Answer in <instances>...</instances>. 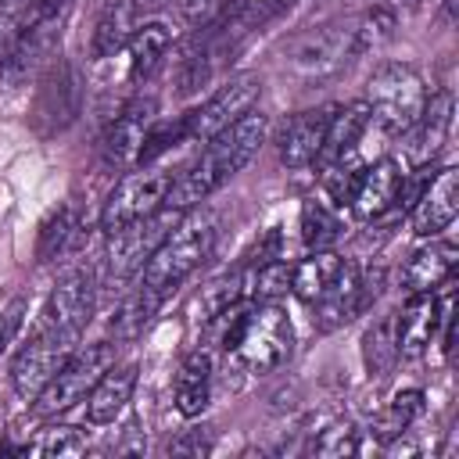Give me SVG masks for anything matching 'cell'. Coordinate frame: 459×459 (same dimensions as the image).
<instances>
[{
  "instance_id": "obj_1",
  "label": "cell",
  "mask_w": 459,
  "mask_h": 459,
  "mask_svg": "<svg viewBox=\"0 0 459 459\" xmlns=\"http://www.w3.org/2000/svg\"><path fill=\"white\" fill-rule=\"evenodd\" d=\"M265 136H269V118L262 111H247L244 118H237L212 140H204V151L197 154V161L176 172V179L165 194V208L190 212L201 201H208L222 183H230L258 154Z\"/></svg>"
},
{
  "instance_id": "obj_2",
  "label": "cell",
  "mask_w": 459,
  "mask_h": 459,
  "mask_svg": "<svg viewBox=\"0 0 459 459\" xmlns=\"http://www.w3.org/2000/svg\"><path fill=\"white\" fill-rule=\"evenodd\" d=\"M215 344L247 373H273L294 351L290 316L276 301H233L219 316L208 319Z\"/></svg>"
},
{
  "instance_id": "obj_3",
  "label": "cell",
  "mask_w": 459,
  "mask_h": 459,
  "mask_svg": "<svg viewBox=\"0 0 459 459\" xmlns=\"http://www.w3.org/2000/svg\"><path fill=\"white\" fill-rule=\"evenodd\" d=\"M215 240H219V219L212 212L179 215L176 226L165 233V240L154 247V255L143 262L140 283L151 287V290L169 294L212 255Z\"/></svg>"
},
{
  "instance_id": "obj_4",
  "label": "cell",
  "mask_w": 459,
  "mask_h": 459,
  "mask_svg": "<svg viewBox=\"0 0 459 459\" xmlns=\"http://www.w3.org/2000/svg\"><path fill=\"white\" fill-rule=\"evenodd\" d=\"M427 82L423 75L405 61H384L373 68L366 86V108L369 122H377L387 136H402L427 104Z\"/></svg>"
},
{
  "instance_id": "obj_5",
  "label": "cell",
  "mask_w": 459,
  "mask_h": 459,
  "mask_svg": "<svg viewBox=\"0 0 459 459\" xmlns=\"http://www.w3.org/2000/svg\"><path fill=\"white\" fill-rule=\"evenodd\" d=\"M82 72L72 57H50L36 72V93L29 108V126L39 140L65 133L82 111Z\"/></svg>"
},
{
  "instance_id": "obj_6",
  "label": "cell",
  "mask_w": 459,
  "mask_h": 459,
  "mask_svg": "<svg viewBox=\"0 0 459 459\" xmlns=\"http://www.w3.org/2000/svg\"><path fill=\"white\" fill-rule=\"evenodd\" d=\"M115 366V344L111 341H93V344H82L75 348L65 366L50 377V384L32 398L36 402V416H57V412H68L72 405H79L90 387Z\"/></svg>"
},
{
  "instance_id": "obj_7",
  "label": "cell",
  "mask_w": 459,
  "mask_h": 459,
  "mask_svg": "<svg viewBox=\"0 0 459 459\" xmlns=\"http://www.w3.org/2000/svg\"><path fill=\"white\" fill-rule=\"evenodd\" d=\"M348 61H355V54H351V25H312L305 32H298L283 47L287 72L305 79V82L330 79Z\"/></svg>"
},
{
  "instance_id": "obj_8",
  "label": "cell",
  "mask_w": 459,
  "mask_h": 459,
  "mask_svg": "<svg viewBox=\"0 0 459 459\" xmlns=\"http://www.w3.org/2000/svg\"><path fill=\"white\" fill-rule=\"evenodd\" d=\"M176 172L161 169V165H136V172L122 176L115 183V190L108 194L104 208H100V230L111 233L118 226H129L136 219L154 215L158 208H165V194L172 186Z\"/></svg>"
},
{
  "instance_id": "obj_9",
  "label": "cell",
  "mask_w": 459,
  "mask_h": 459,
  "mask_svg": "<svg viewBox=\"0 0 459 459\" xmlns=\"http://www.w3.org/2000/svg\"><path fill=\"white\" fill-rule=\"evenodd\" d=\"M183 212L172 208H158L147 219H136L129 226H118L108 233V251H104V265H108V283H126L133 276H140L143 262L154 255V247L165 240V233L176 226Z\"/></svg>"
},
{
  "instance_id": "obj_10",
  "label": "cell",
  "mask_w": 459,
  "mask_h": 459,
  "mask_svg": "<svg viewBox=\"0 0 459 459\" xmlns=\"http://www.w3.org/2000/svg\"><path fill=\"white\" fill-rule=\"evenodd\" d=\"M79 348V337L75 333H65V330H50V326H39V333L18 351V359L11 362V387L14 394L22 398H36L50 377L65 366V359Z\"/></svg>"
},
{
  "instance_id": "obj_11",
  "label": "cell",
  "mask_w": 459,
  "mask_h": 459,
  "mask_svg": "<svg viewBox=\"0 0 459 459\" xmlns=\"http://www.w3.org/2000/svg\"><path fill=\"white\" fill-rule=\"evenodd\" d=\"M262 97V79L244 72V75H233L226 79L201 108H194L186 115V140H212L215 133H222L226 126H233L237 118H244L247 111H255Z\"/></svg>"
},
{
  "instance_id": "obj_12",
  "label": "cell",
  "mask_w": 459,
  "mask_h": 459,
  "mask_svg": "<svg viewBox=\"0 0 459 459\" xmlns=\"http://www.w3.org/2000/svg\"><path fill=\"white\" fill-rule=\"evenodd\" d=\"M97 273L93 269H68L50 298H47V308H43V323L39 326H50V330H65V333H82V326L90 323V312L97 305Z\"/></svg>"
},
{
  "instance_id": "obj_13",
  "label": "cell",
  "mask_w": 459,
  "mask_h": 459,
  "mask_svg": "<svg viewBox=\"0 0 459 459\" xmlns=\"http://www.w3.org/2000/svg\"><path fill=\"white\" fill-rule=\"evenodd\" d=\"M154 111H158V100L154 97H133L118 118L108 126V133L100 136V161L115 172L136 165L140 158V147H143V136L147 129L154 126Z\"/></svg>"
},
{
  "instance_id": "obj_14",
  "label": "cell",
  "mask_w": 459,
  "mask_h": 459,
  "mask_svg": "<svg viewBox=\"0 0 459 459\" xmlns=\"http://www.w3.org/2000/svg\"><path fill=\"white\" fill-rule=\"evenodd\" d=\"M455 215H459V169L445 165L412 197L409 222H412V233L437 237V233H445L455 222Z\"/></svg>"
},
{
  "instance_id": "obj_15",
  "label": "cell",
  "mask_w": 459,
  "mask_h": 459,
  "mask_svg": "<svg viewBox=\"0 0 459 459\" xmlns=\"http://www.w3.org/2000/svg\"><path fill=\"white\" fill-rule=\"evenodd\" d=\"M452 93L441 90V93H430L420 118L402 133L405 136V161L416 165V169H427L434 165V158L441 154V147L448 143V129H452Z\"/></svg>"
},
{
  "instance_id": "obj_16",
  "label": "cell",
  "mask_w": 459,
  "mask_h": 459,
  "mask_svg": "<svg viewBox=\"0 0 459 459\" xmlns=\"http://www.w3.org/2000/svg\"><path fill=\"white\" fill-rule=\"evenodd\" d=\"M402 194H405V169H402V161H394V158H380L377 165H369V169H362V176H359V183H355V190H351V212L359 215V219H380V215H387L398 201H402Z\"/></svg>"
},
{
  "instance_id": "obj_17",
  "label": "cell",
  "mask_w": 459,
  "mask_h": 459,
  "mask_svg": "<svg viewBox=\"0 0 459 459\" xmlns=\"http://www.w3.org/2000/svg\"><path fill=\"white\" fill-rule=\"evenodd\" d=\"M459 265V247L452 240H434L423 244L402 269V280H405V290L409 294H434L437 287H445L452 280Z\"/></svg>"
},
{
  "instance_id": "obj_18",
  "label": "cell",
  "mask_w": 459,
  "mask_h": 459,
  "mask_svg": "<svg viewBox=\"0 0 459 459\" xmlns=\"http://www.w3.org/2000/svg\"><path fill=\"white\" fill-rule=\"evenodd\" d=\"M330 111L333 108H316V111H301L294 115L276 147H280V161L287 169H308L316 158H319V147H323V133H326V122H330Z\"/></svg>"
},
{
  "instance_id": "obj_19",
  "label": "cell",
  "mask_w": 459,
  "mask_h": 459,
  "mask_svg": "<svg viewBox=\"0 0 459 459\" xmlns=\"http://www.w3.org/2000/svg\"><path fill=\"white\" fill-rule=\"evenodd\" d=\"M441 323V301L434 294H409L405 308L398 312V359H420Z\"/></svg>"
},
{
  "instance_id": "obj_20",
  "label": "cell",
  "mask_w": 459,
  "mask_h": 459,
  "mask_svg": "<svg viewBox=\"0 0 459 459\" xmlns=\"http://www.w3.org/2000/svg\"><path fill=\"white\" fill-rule=\"evenodd\" d=\"M212 380H215V362H212V355H208L204 348L190 351V355L179 362L176 380H172V405H176V412L186 416V420L201 416V412L208 409V402H212Z\"/></svg>"
},
{
  "instance_id": "obj_21",
  "label": "cell",
  "mask_w": 459,
  "mask_h": 459,
  "mask_svg": "<svg viewBox=\"0 0 459 459\" xmlns=\"http://www.w3.org/2000/svg\"><path fill=\"white\" fill-rule=\"evenodd\" d=\"M312 305H316L312 323H316L319 333H330V330L344 326L348 319L362 316L359 312V265L355 262H344L341 273H337V280L330 283V290L323 298H316Z\"/></svg>"
},
{
  "instance_id": "obj_22",
  "label": "cell",
  "mask_w": 459,
  "mask_h": 459,
  "mask_svg": "<svg viewBox=\"0 0 459 459\" xmlns=\"http://www.w3.org/2000/svg\"><path fill=\"white\" fill-rule=\"evenodd\" d=\"M136 14H140L136 0H104L100 14L93 22V36H90V57L93 61L115 57L129 43V36L136 29Z\"/></svg>"
},
{
  "instance_id": "obj_23",
  "label": "cell",
  "mask_w": 459,
  "mask_h": 459,
  "mask_svg": "<svg viewBox=\"0 0 459 459\" xmlns=\"http://www.w3.org/2000/svg\"><path fill=\"white\" fill-rule=\"evenodd\" d=\"M133 387H136V366H111L86 394V420L90 423H115L122 416V409L129 405L133 398Z\"/></svg>"
},
{
  "instance_id": "obj_24",
  "label": "cell",
  "mask_w": 459,
  "mask_h": 459,
  "mask_svg": "<svg viewBox=\"0 0 459 459\" xmlns=\"http://www.w3.org/2000/svg\"><path fill=\"white\" fill-rule=\"evenodd\" d=\"M369 129V108L366 100H355V104H344L337 111H330V122H326V133H323V147H319V165H330L344 154H355L359 147V136Z\"/></svg>"
},
{
  "instance_id": "obj_25",
  "label": "cell",
  "mask_w": 459,
  "mask_h": 459,
  "mask_svg": "<svg viewBox=\"0 0 459 459\" xmlns=\"http://www.w3.org/2000/svg\"><path fill=\"white\" fill-rule=\"evenodd\" d=\"M82 244V219L75 212V204H61L57 212H50V219L39 226L36 237V262H54L61 255H72Z\"/></svg>"
},
{
  "instance_id": "obj_26",
  "label": "cell",
  "mask_w": 459,
  "mask_h": 459,
  "mask_svg": "<svg viewBox=\"0 0 459 459\" xmlns=\"http://www.w3.org/2000/svg\"><path fill=\"white\" fill-rule=\"evenodd\" d=\"M161 301H165L161 290H151V287L136 283V287L118 301V308L111 312V333H115V341H133V337H140V333L147 330V323L154 319V312L161 308Z\"/></svg>"
},
{
  "instance_id": "obj_27",
  "label": "cell",
  "mask_w": 459,
  "mask_h": 459,
  "mask_svg": "<svg viewBox=\"0 0 459 459\" xmlns=\"http://www.w3.org/2000/svg\"><path fill=\"white\" fill-rule=\"evenodd\" d=\"M341 265H344V258L337 255V251H308V258H301L298 265H294V273H290V290L301 298V301H316V298H323L326 290H330V283L337 280V273H341Z\"/></svg>"
},
{
  "instance_id": "obj_28",
  "label": "cell",
  "mask_w": 459,
  "mask_h": 459,
  "mask_svg": "<svg viewBox=\"0 0 459 459\" xmlns=\"http://www.w3.org/2000/svg\"><path fill=\"white\" fill-rule=\"evenodd\" d=\"M129 79H143L151 75L161 57L169 54L172 47V32L165 22H147V25H136L133 36H129Z\"/></svg>"
},
{
  "instance_id": "obj_29",
  "label": "cell",
  "mask_w": 459,
  "mask_h": 459,
  "mask_svg": "<svg viewBox=\"0 0 459 459\" xmlns=\"http://www.w3.org/2000/svg\"><path fill=\"white\" fill-rule=\"evenodd\" d=\"M362 362L369 377H387L398 362V312L380 316L366 333H362Z\"/></svg>"
},
{
  "instance_id": "obj_30",
  "label": "cell",
  "mask_w": 459,
  "mask_h": 459,
  "mask_svg": "<svg viewBox=\"0 0 459 459\" xmlns=\"http://www.w3.org/2000/svg\"><path fill=\"white\" fill-rule=\"evenodd\" d=\"M423 409H427V394L420 387H405V391L391 394V402L373 416V437L391 441L398 434H409V427L423 416Z\"/></svg>"
},
{
  "instance_id": "obj_31",
  "label": "cell",
  "mask_w": 459,
  "mask_h": 459,
  "mask_svg": "<svg viewBox=\"0 0 459 459\" xmlns=\"http://www.w3.org/2000/svg\"><path fill=\"white\" fill-rule=\"evenodd\" d=\"M394 29H398V11L394 7H369L355 25H351V54L362 57V54H377L384 43L394 39Z\"/></svg>"
},
{
  "instance_id": "obj_32",
  "label": "cell",
  "mask_w": 459,
  "mask_h": 459,
  "mask_svg": "<svg viewBox=\"0 0 459 459\" xmlns=\"http://www.w3.org/2000/svg\"><path fill=\"white\" fill-rule=\"evenodd\" d=\"M344 226L337 219V212H330L323 201H305L301 204V240L308 251H326L341 240Z\"/></svg>"
},
{
  "instance_id": "obj_33",
  "label": "cell",
  "mask_w": 459,
  "mask_h": 459,
  "mask_svg": "<svg viewBox=\"0 0 459 459\" xmlns=\"http://www.w3.org/2000/svg\"><path fill=\"white\" fill-rule=\"evenodd\" d=\"M290 273H294L290 262H283V258H262L255 265L251 280H244V290L255 301H280L290 290Z\"/></svg>"
},
{
  "instance_id": "obj_34",
  "label": "cell",
  "mask_w": 459,
  "mask_h": 459,
  "mask_svg": "<svg viewBox=\"0 0 459 459\" xmlns=\"http://www.w3.org/2000/svg\"><path fill=\"white\" fill-rule=\"evenodd\" d=\"M29 452L36 455H47V459H68V455H79L86 452V437L79 427H68V423H50L39 430L36 441H29Z\"/></svg>"
},
{
  "instance_id": "obj_35",
  "label": "cell",
  "mask_w": 459,
  "mask_h": 459,
  "mask_svg": "<svg viewBox=\"0 0 459 459\" xmlns=\"http://www.w3.org/2000/svg\"><path fill=\"white\" fill-rule=\"evenodd\" d=\"M312 452L316 455H326V459H344V455H355L359 452V430L351 420H330L316 437H312Z\"/></svg>"
},
{
  "instance_id": "obj_36",
  "label": "cell",
  "mask_w": 459,
  "mask_h": 459,
  "mask_svg": "<svg viewBox=\"0 0 459 459\" xmlns=\"http://www.w3.org/2000/svg\"><path fill=\"white\" fill-rule=\"evenodd\" d=\"M240 294H244V273H240V269L215 276V280L204 287V294H201V312H204V319L219 316V312L230 308L233 301H240Z\"/></svg>"
},
{
  "instance_id": "obj_37",
  "label": "cell",
  "mask_w": 459,
  "mask_h": 459,
  "mask_svg": "<svg viewBox=\"0 0 459 459\" xmlns=\"http://www.w3.org/2000/svg\"><path fill=\"white\" fill-rule=\"evenodd\" d=\"M25 312H29V301L18 294V298H11L7 301V308L0 312V351H7L11 344H14V337H18V330L25 326Z\"/></svg>"
},
{
  "instance_id": "obj_38",
  "label": "cell",
  "mask_w": 459,
  "mask_h": 459,
  "mask_svg": "<svg viewBox=\"0 0 459 459\" xmlns=\"http://www.w3.org/2000/svg\"><path fill=\"white\" fill-rule=\"evenodd\" d=\"M212 452V430H183L176 441H169V455H208Z\"/></svg>"
},
{
  "instance_id": "obj_39",
  "label": "cell",
  "mask_w": 459,
  "mask_h": 459,
  "mask_svg": "<svg viewBox=\"0 0 459 459\" xmlns=\"http://www.w3.org/2000/svg\"><path fill=\"white\" fill-rule=\"evenodd\" d=\"M176 4H179V14H183L186 22L204 25V22H212L230 0H176Z\"/></svg>"
},
{
  "instance_id": "obj_40",
  "label": "cell",
  "mask_w": 459,
  "mask_h": 459,
  "mask_svg": "<svg viewBox=\"0 0 459 459\" xmlns=\"http://www.w3.org/2000/svg\"><path fill=\"white\" fill-rule=\"evenodd\" d=\"M25 7H29V0H0V50L7 47V39H11V32H14V25H18Z\"/></svg>"
},
{
  "instance_id": "obj_41",
  "label": "cell",
  "mask_w": 459,
  "mask_h": 459,
  "mask_svg": "<svg viewBox=\"0 0 459 459\" xmlns=\"http://www.w3.org/2000/svg\"><path fill=\"white\" fill-rule=\"evenodd\" d=\"M280 4H290V0H280Z\"/></svg>"
}]
</instances>
